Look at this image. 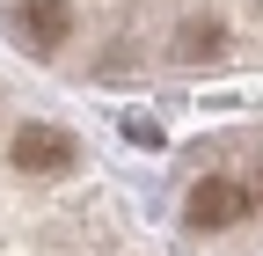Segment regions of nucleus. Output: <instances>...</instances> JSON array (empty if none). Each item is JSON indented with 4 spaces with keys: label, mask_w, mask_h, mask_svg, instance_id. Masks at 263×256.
Segmentation results:
<instances>
[{
    "label": "nucleus",
    "mask_w": 263,
    "mask_h": 256,
    "mask_svg": "<svg viewBox=\"0 0 263 256\" xmlns=\"http://www.w3.org/2000/svg\"><path fill=\"white\" fill-rule=\"evenodd\" d=\"M249 205H256V198H249L241 183H227V176H205V183L190 190V227H234V220H241Z\"/></svg>",
    "instance_id": "f257e3e1"
},
{
    "label": "nucleus",
    "mask_w": 263,
    "mask_h": 256,
    "mask_svg": "<svg viewBox=\"0 0 263 256\" xmlns=\"http://www.w3.org/2000/svg\"><path fill=\"white\" fill-rule=\"evenodd\" d=\"M15 161L37 169V176H59L66 161H73V139H66L59 124H22V132H15Z\"/></svg>",
    "instance_id": "f03ea898"
},
{
    "label": "nucleus",
    "mask_w": 263,
    "mask_h": 256,
    "mask_svg": "<svg viewBox=\"0 0 263 256\" xmlns=\"http://www.w3.org/2000/svg\"><path fill=\"white\" fill-rule=\"evenodd\" d=\"M66 29H73V15H66V0H22V44L37 51H59Z\"/></svg>",
    "instance_id": "7ed1b4c3"
},
{
    "label": "nucleus",
    "mask_w": 263,
    "mask_h": 256,
    "mask_svg": "<svg viewBox=\"0 0 263 256\" xmlns=\"http://www.w3.org/2000/svg\"><path fill=\"white\" fill-rule=\"evenodd\" d=\"M249 198H256V205H263V169H256V190H249Z\"/></svg>",
    "instance_id": "20e7f679"
}]
</instances>
